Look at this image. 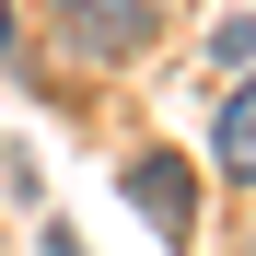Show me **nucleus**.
Wrapping results in <instances>:
<instances>
[{
	"label": "nucleus",
	"mask_w": 256,
	"mask_h": 256,
	"mask_svg": "<svg viewBox=\"0 0 256 256\" xmlns=\"http://www.w3.org/2000/svg\"><path fill=\"white\" fill-rule=\"evenodd\" d=\"M128 198H140L163 233H186V222H198V175H186L175 152H140V163H128Z\"/></svg>",
	"instance_id": "f257e3e1"
},
{
	"label": "nucleus",
	"mask_w": 256,
	"mask_h": 256,
	"mask_svg": "<svg viewBox=\"0 0 256 256\" xmlns=\"http://www.w3.org/2000/svg\"><path fill=\"white\" fill-rule=\"evenodd\" d=\"M222 175H256V82L222 105Z\"/></svg>",
	"instance_id": "f03ea898"
},
{
	"label": "nucleus",
	"mask_w": 256,
	"mask_h": 256,
	"mask_svg": "<svg viewBox=\"0 0 256 256\" xmlns=\"http://www.w3.org/2000/svg\"><path fill=\"white\" fill-rule=\"evenodd\" d=\"M70 12H82V24H105V47H128V24H140L152 0H70Z\"/></svg>",
	"instance_id": "7ed1b4c3"
},
{
	"label": "nucleus",
	"mask_w": 256,
	"mask_h": 256,
	"mask_svg": "<svg viewBox=\"0 0 256 256\" xmlns=\"http://www.w3.org/2000/svg\"><path fill=\"white\" fill-rule=\"evenodd\" d=\"M47 256H82V244H70V222H47Z\"/></svg>",
	"instance_id": "20e7f679"
},
{
	"label": "nucleus",
	"mask_w": 256,
	"mask_h": 256,
	"mask_svg": "<svg viewBox=\"0 0 256 256\" xmlns=\"http://www.w3.org/2000/svg\"><path fill=\"white\" fill-rule=\"evenodd\" d=\"M0 47H12V0H0Z\"/></svg>",
	"instance_id": "39448f33"
}]
</instances>
